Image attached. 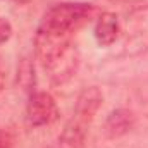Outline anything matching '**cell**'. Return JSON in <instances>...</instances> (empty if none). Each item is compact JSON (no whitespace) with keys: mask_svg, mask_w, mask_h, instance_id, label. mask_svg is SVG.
<instances>
[{"mask_svg":"<svg viewBox=\"0 0 148 148\" xmlns=\"http://www.w3.org/2000/svg\"><path fill=\"white\" fill-rule=\"evenodd\" d=\"M97 14L98 9L91 3H77V2L57 3L45 12L40 28L62 35H74L83 24H86Z\"/></svg>","mask_w":148,"mask_h":148,"instance_id":"1","label":"cell"},{"mask_svg":"<svg viewBox=\"0 0 148 148\" xmlns=\"http://www.w3.org/2000/svg\"><path fill=\"white\" fill-rule=\"evenodd\" d=\"M59 117V107L50 93L36 91L29 97L26 105V121L31 127H41L55 122Z\"/></svg>","mask_w":148,"mask_h":148,"instance_id":"2","label":"cell"},{"mask_svg":"<svg viewBox=\"0 0 148 148\" xmlns=\"http://www.w3.org/2000/svg\"><path fill=\"white\" fill-rule=\"evenodd\" d=\"M102 102H103V95H102V91L97 86L84 88L79 93V97H77L73 119L76 122H79V124L88 127L91 124V121L95 119L98 109L102 107Z\"/></svg>","mask_w":148,"mask_h":148,"instance_id":"3","label":"cell"},{"mask_svg":"<svg viewBox=\"0 0 148 148\" xmlns=\"http://www.w3.org/2000/svg\"><path fill=\"white\" fill-rule=\"evenodd\" d=\"M134 122H136V117H134V114L131 110H127V109H115L105 119L103 134L109 140L121 138V136L127 134L134 127Z\"/></svg>","mask_w":148,"mask_h":148,"instance_id":"4","label":"cell"},{"mask_svg":"<svg viewBox=\"0 0 148 148\" xmlns=\"http://www.w3.org/2000/svg\"><path fill=\"white\" fill-rule=\"evenodd\" d=\"M119 36V19L114 12H102L95 24V38L98 45L109 47Z\"/></svg>","mask_w":148,"mask_h":148,"instance_id":"5","label":"cell"},{"mask_svg":"<svg viewBox=\"0 0 148 148\" xmlns=\"http://www.w3.org/2000/svg\"><path fill=\"white\" fill-rule=\"evenodd\" d=\"M86 126L71 119L59 136V148H84L86 143Z\"/></svg>","mask_w":148,"mask_h":148,"instance_id":"6","label":"cell"},{"mask_svg":"<svg viewBox=\"0 0 148 148\" xmlns=\"http://www.w3.org/2000/svg\"><path fill=\"white\" fill-rule=\"evenodd\" d=\"M17 83L26 91H31L35 86V67H33L31 60L26 57L21 60V64L17 67Z\"/></svg>","mask_w":148,"mask_h":148,"instance_id":"7","label":"cell"},{"mask_svg":"<svg viewBox=\"0 0 148 148\" xmlns=\"http://www.w3.org/2000/svg\"><path fill=\"white\" fill-rule=\"evenodd\" d=\"M12 36V26L5 17H0V43H5Z\"/></svg>","mask_w":148,"mask_h":148,"instance_id":"8","label":"cell"},{"mask_svg":"<svg viewBox=\"0 0 148 148\" xmlns=\"http://www.w3.org/2000/svg\"><path fill=\"white\" fill-rule=\"evenodd\" d=\"M3 88H5V77H3V73L0 71V93L3 91Z\"/></svg>","mask_w":148,"mask_h":148,"instance_id":"9","label":"cell"}]
</instances>
